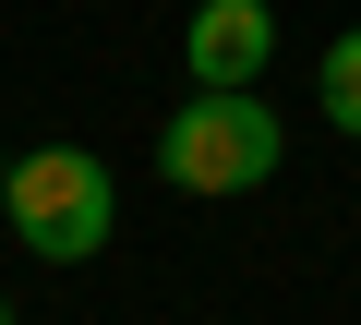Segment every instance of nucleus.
<instances>
[{"label":"nucleus","mask_w":361,"mask_h":325,"mask_svg":"<svg viewBox=\"0 0 361 325\" xmlns=\"http://www.w3.org/2000/svg\"><path fill=\"white\" fill-rule=\"evenodd\" d=\"M0 217H13L25 253L85 265V253H109V229H121V181L97 169L85 145H37V157H13V169H0Z\"/></svg>","instance_id":"nucleus-1"},{"label":"nucleus","mask_w":361,"mask_h":325,"mask_svg":"<svg viewBox=\"0 0 361 325\" xmlns=\"http://www.w3.org/2000/svg\"><path fill=\"white\" fill-rule=\"evenodd\" d=\"M157 169L180 193H253L277 169V109L265 97H180L157 133Z\"/></svg>","instance_id":"nucleus-2"},{"label":"nucleus","mask_w":361,"mask_h":325,"mask_svg":"<svg viewBox=\"0 0 361 325\" xmlns=\"http://www.w3.org/2000/svg\"><path fill=\"white\" fill-rule=\"evenodd\" d=\"M325 121H337V133H361V25L325 49Z\"/></svg>","instance_id":"nucleus-4"},{"label":"nucleus","mask_w":361,"mask_h":325,"mask_svg":"<svg viewBox=\"0 0 361 325\" xmlns=\"http://www.w3.org/2000/svg\"><path fill=\"white\" fill-rule=\"evenodd\" d=\"M0 325H13V289H0Z\"/></svg>","instance_id":"nucleus-5"},{"label":"nucleus","mask_w":361,"mask_h":325,"mask_svg":"<svg viewBox=\"0 0 361 325\" xmlns=\"http://www.w3.org/2000/svg\"><path fill=\"white\" fill-rule=\"evenodd\" d=\"M180 61H193V97H253V73L277 61V13L265 0H193Z\"/></svg>","instance_id":"nucleus-3"}]
</instances>
